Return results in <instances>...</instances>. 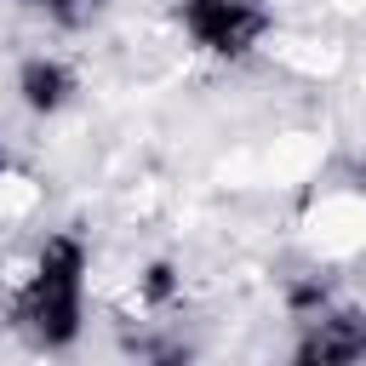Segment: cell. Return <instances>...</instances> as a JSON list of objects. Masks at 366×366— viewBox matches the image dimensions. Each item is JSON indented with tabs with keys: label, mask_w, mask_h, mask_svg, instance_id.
Listing matches in <instances>:
<instances>
[{
	"label": "cell",
	"mask_w": 366,
	"mask_h": 366,
	"mask_svg": "<svg viewBox=\"0 0 366 366\" xmlns=\"http://www.w3.org/2000/svg\"><path fill=\"white\" fill-rule=\"evenodd\" d=\"M17 6L34 11V17H46V23H57V29H86V23L103 17L109 0H17Z\"/></svg>",
	"instance_id": "5"
},
{
	"label": "cell",
	"mask_w": 366,
	"mask_h": 366,
	"mask_svg": "<svg viewBox=\"0 0 366 366\" xmlns=\"http://www.w3.org/2000/svg\"><path fill=\"white\" fill-rule=\"evenodd\" d=\"M177 297V269L172 263H149L143 274V303H172Z\"/></svg>",
	"instance_id": "7"
},
{
	"label": "cell",
	"mask_w": 366,
	"mask_h": 366,
	"mask_svg": "<svg viewBox=\"0 0 366 366\" xmlns=\"http://www.w3.org/2000/svg\"><path fill=\"white\" fill-rule=\"evenodd\" d=\"M286 303H292V315L297 320H315V315H326L332 309V286L315 274V280H297L292 292H286Z\"/></svg>",
	"instance_id": "6"
},
{
	"label": "cell",
	"mask_w": 366,
	"mask_h": 366,
	"mask_svg": "<svg viewBox=\"0 0 366 366\" xmlns=\"http://www.w3.org/2000/svg\"><path fill=\"white\" fill-rule=\"evenodd\" d=\"M86 320V240L51 234L34 257V274L11 297V326L40 349H69Z\"/></svg>",
	"instance_id": "1"
},
{
	"label": "cell",
	"mask_w": 366,
	"mask_h": 366,
	"mask_svg": "<svg viewBox=\"0 0 366 366\" xmlns=\"http://www.w3.org/2000/svg\"><path fill=\"white\" fill-rule=\"evenodd\" d=\"M309 337L297 343V360L303 366H332V360H360V343H366V320L360 315H343V309H326L315 320H303Z\"/></svg>",
	"instance_id": "4"
},
{
	"label": "cell",
	"mask_w": 366,
	"mask_h": 366,
	"mask_svg": "<svg viewBox=\"0 0 366 366\" xmlns=\"http://www.w3.org/2000/svg\"><path fill=\"white\" fill-rule=\"evenodd\" d=\"M177 23L200 51L234 63V57H252L263 46L269 6H257V0H177Z\"/></svg>",
	"instance_id": "2"
},
{
	"label": "cell",
	"mask_w": 366,
	"mask_h": 366,
	"mask_svg": "<svg viewBox=\"0 0 366 366\" xmlns=\"http://www.w3.org/2000/svg\"><path fill=\"white\" fill-rule=\"evenodd\" d=\"M0 172H6V143H0Z\"/></svg>",
	"instance_id": "8"
},
{
	"label": "cell",
	"mask_w": 366,
	"mask_h": 366,
	"mask_svg": "<svg viewBox=\"0 0 366 366\" xmlns=\"http://www.w3.org/2000/svg\"><path fill=\"white\" fill-rule=\"evenodd\" d=\"M360 360H366V343H360Z\"/></svg>",
	"instance_id": "9"
},
{
	"label": "cell",
	"mask_w": 366,
	"mask_h": 366,
	"mask_svg": "<svg viewBox=\"0 0 366 366\" xmlns=\"http://www.w3.org/2000/svg\"><path fill=\"white\" fill-rule=\"evenodd\" d=\"M74 92H80V80H74V69L63 63V57H23V69H17V97H23V109L29 114H57V109H69L74 103Z\"/></svg>",
	"instance_id": "3"
}]
</instances>
